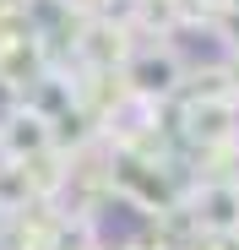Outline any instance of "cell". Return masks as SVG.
<instances>
[{
	"instance_id": "obj_1",
	"label": "cell",
	"mask_w": 239,
	"mask_h": 250,
	"mask_svg": "<svg viewBox=\"0 0 239 250\" xmlns=\"http://www.w3.org/2000/svg\"><path fill=\"white\" fill-rule=\"evenodd\" d=\"M0 147H6L17 163L38 158V152H49V147H55V142H49V120L33 114V109H11L6 125H0Z\"/></svg>"
}]
</instances>
